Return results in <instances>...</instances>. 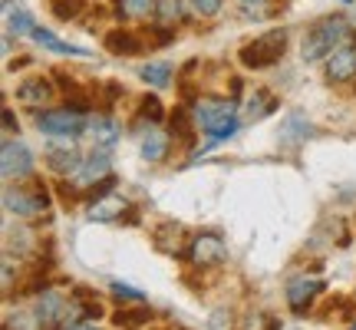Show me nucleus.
Instances as JSON below:
<instances>
[{
	"label": "nucleus",
	"instance_id": "obj_1",
	"mask_svg": "<svg viewBox=\"0 0 356 330\" xmlns=\"http://www.w3.org/2000/svg\"><path fill=\"white\" fill-rule=\"evenodd\" d=\"M343 37H346V20L343 17H323V20H317V24L304 33V47H300V53H304L307 63L323 60V56H330L333 47H337Z\"/></svg>",
	"mask_w": 356,
	"mask_h": 330
},
{
	"label": "nucleus",
	"instance_id": "obj_2",
	"mask_svg": "<svg viewBox=\"0 0 356 330\" xmlns=\"http://www.w3.org/2000/svg\"><path fill=\"white\" fill-rule=\"evenodd\" d=\"M287 50V30H267L261 37H254L251 43L241 47V63L248 70H264V66H274Z\"/></svg>",
	"mask_w": 356,
	"mask_h": 330
},
{
	"label": "nucleus",
	"instance_id": "obj_3",
	"mask_svg": "<svg viewBox=\"0 0 356 330\" xmlns=\"http://www.w3.org/2000/svg\"><path fill=\"white\" fill-rule=\"evenodd\" d=\"M195 123H198L208 136H215L221 129L238 126V119H234V102L215 100V96H202V100L195 102Z\"/></svg>",
	"mask_w": 356,
	"mask_h": 330
},
{
	"label": "nucleus",
	"instance_id": "obj_4",
	"mask_svg": "<svg viewBox=\"0 0 356 330\" xmlns=\"http://www.w3.org/2000/svg\"><path fill=\"white\" fill-rule=\"evenodd\" d=\"M86 116L79 109H50V113H37V129L50 132V136H79L86 129Z\"/></svg>",
	"mask_w": 356,
	"mask_h": 330
},
{
	"label": "nucleus",
	"instance_id": "obj_5",
	"mask_svg": "<svg viewBox=\"0 0 356 330\" xmlns=\"http://www.w3.org/2000/svg\"><path fill=\"white\" fill-rule=\"evenodd\" d=\"M3 208L17 218H33L40 212H47L50 208V198H47V191L43 185H37L33 191H24V189H7L3 191Z\"/></svg>",
	"mask_w": 356,
	"mask_h": 330
},
{
	"label": "nucleus",
	"instance_id": "obj_6",
	"mask_svg": "<svg viewBox=\"0 0 356 330\" xmlns=\"http://www.w3.org/2000/svg\"><path fill=\"white\" fill-rule=\"evenodd\" d=\"M188 261L195 267H218L228 261V248H225V242L218 238V235H198L195 242L188 244Z\"/></svg>",
	"mask_w": 356,
	"mask_h": 330
},
{
	"label": "nucleus",
	"instance_id": "obj_7",
	"mask_svg": "<svg viewBox=\"0 0 356 330\" xmlns=\"http://www.w3.org/2000/svg\"><path fill=\"white\" fill-rule=\"evenodd\" d=\"M66 311H70V304H66V297L60 291H43L37 297V304H33V314H37L40 327L47 324V330H60V327H53V324H63Z\"/></svg>",
	"mask_w": 356,
	"mask_h": 330
},
{
	"label": "nucleus",
	"instance_id": "obj_8",
	"mask_svg": "<svg viewBox=\"0 0 356 330\" xmlns=\"http://www.w3.org/2000/svg\"><path fill=\"white\" fill-rule=\"evenodd\" d=\"M323 288H327V284L320 278H307V274L291 281V284H287V304H291V311L293 314H304L307 307L314 304V297L323 294Z\"/></svg>",
	"mask_w": 356,
	"mask_h": 330
},
{
	"label": "nucleus",
	"instance_id": "obj_9",
	"mask_svg": "<svg viewBox=\"0 0 356 330\" xmlns=\"http://www.w3.org/2000/svg\"><path fill=\"white\" fill-rule=\"evenodd\" d=\"M33 172V155L24 142H3V178H26Z\"/></svg>",
	"mask_w": 356,
	"mask_h": 330
},
{
	"label": "nucleus",
	"instance_id": "obj_10",
	"mask_svg": "<svg viewBox=\"0 0 356 330\" xmlns=\"http://www.w3.org/2000/svg\"><path fill=\"white\" fill-rule=\"evenodd\" d=\"M327 79L330 83H350L356 79V47H340L327 56Z\"/></svg>",
	"mask_w": 356,
	"mask_h": 330
},
{
	"label": "nucleus",
	"instance_id": "obj_11",
	"mask_svg": "<svg viewBox=\"0 0 356 330\" xmlns=\"http://www.w3.org/2000/svg\"><path fill=\"white\" fill-rule=\"evenodd\" d=\"M106 50L115 53V56H136V53L145 50V43L132 30H113V33H106Z\"/></svg>",
	"mask_w": 356,
	"mask_h": 330
},
{
	"label": "nucleus",
	"instance_id": "obj_12",
	"mask_svg": "<svg viewBox=\"0 0 356 330\" xmlns=\"http://www.w3.org/2000/svg\"><path fill=\"white\" fill-rule=\"evenodd\" d=\"M122 212H126V202L119 198V195H99L96 202L89 205V218L92 221H115V218H122Z\"/></svg>",
	"mask_w": 356,
	"mask_h": 330
},
{
	"label": "nucleus",
	"instance_id": "obj_13",
	"mask_svg": "<svg viewBox=\"0 0 356 330\" xmlns=\"http://www.w3.org/2000/svg\"><path fill=\"white\" fill-rule=\"evenodd\" d=\"M113 172H109V159L102 152H92L83 162V168L76 172V178H79V185H99L102 178H109Z\"/></svg>",
	"mask_w": 356,
	"mask_h": 330
},
{
	"label": "nucleus",
	"instance_id": "obj_14",
	"mask_svg": "<svg viewBox=\"0 0 356 330\" xmlns=\"http://www.w3.org/2000/svg\"><path fill=\"white\" fill-rule=\"evenodd\" d=\"M89 136L92 142L99 146V149H113L115 142H119V126H115L113 119H106V116H96V119H89Z\"/></svg>",
	"mask_w": 356,
	"mask_h": 330
},
{
	"label": "nucleus",
	"instance_id": "obj_15",
	"mask_svg": "<svg viewBox=\"0 0 356 330\" xmlns=\"http://www.w3.org/2000/svg\"><path fill=\"white\" fill-rule=\"evenodd\" d=\"M50 79H43V77H33V79H26L24 86L17 89V100L24 102V106H43V102L50 100Z\"/></svg>",
	"mask_w": 356,
	"mask_h": 330
},
{
	"label": "nucleus",
	"instance_id": "obj_16",
	"mask_svg": "<svg viewBox=\"0 0 356 330\" xmlns=\"http://www.w3.org/2000/svg\"><path fill=\"white\" fill-rule=\"evenodd\" d=\"M152 320V311L145 304H136V307H122V311H115L113 314V324L119 330H136L142 324H149Z\"/></svg>",
	"mask_w": 356,
	"mask_h": 330
},
{
	"label": "nucleus",
	"instance_id": "obj_17",
	"mask_svg": "<svg viewBox=\"0 0 356 330\" xmlns=\"http://www.w3.org/2000/svg\"><path fill=\"white\" fill-rule=\"evenodd\" d=\"M47 162H50V165H53V172H60V175H76L79 168H83V159H79V152L73 149V146H66L63 152L50 149Z\"/></svg>",
	"mask_w": 356,
	"mask_h": 330
},
{
	"label": "nucleus",
	"instance_id": "obj_18",
	"mask_svg": "<svg viewBox=\"0 0 356 330\" xmlns=\"http://www.w3.org/2000/svg\"><path fill=\"white\" fill-rule=\"evenodd\" d=\"M30 37L37 40L43 50H50V53H63V56H89V50H83V47H73V43H63V40H56L50 30H33Z\"/></svg>",
	"mask_w": 356,
	"mask_h": 330
},
{
	"label": "nucleus",
	"instance_id": "obj_19",
	"mask_svg": "<svg viewBox=\"0 0 356 330\" xmlns=\"http://www.w3.org/2000/svg\"><path fill=\"white\" fill-rule=\"evenodd\" d=\"M3 13H7V30H10V33H33V30H37L33 20H30V13L20 10V3L3 0Z\"/></svg>",
	"mask_w": 356,
	"mask_h": 330
},
{
	"label": "nucleus",
	"instance_id": "obj_20",
	"mask_svg": "<svg viewBox=\"0 0 356 330\" xmlns=\"http://www.w3.org/2000/svg\"><path fill=\"white\" fill-rule=\"evenodd\" d=\"M142 155L149 159V162H162L168 155V136L165 132H149L145 139H142Z\"/></svg>",
	"mask_w": 356,
	"mask_h": 330
},
{
	"label": "nucleus",
	"instance_id": "obj_21",
	"mask_svg": "<svg viewBox=\"0 0 356 330\" xmlns=\"http://www.w3.org/2000/svg\"><path fill=\"white\" fill-rule=\"evenodd\" d=\"M277 109V100L274 96H267V93H254L251 100L244 102V113H248V119H264L267 113H274Z\"/></svg>",
	"mask_w": 356,
	"mask_h": 330
},
{
	"label": "nucleus",
	"instance_id": "obj_22",
	"mask_svg": "<svg viewBox=\"0 0 356 330\" xmlns=\"http://www.w3.org/2000/svg\"><path fill=\"white\" fill-rule=\"evenodd\" d=\"M139 77L149 83V86H168V77H172V66L168 63H145L139 70Z\"/></svg>",
	"mask_w": 356,
	"mask_h": 330
},
{
	"label": "nucleus",
	"instance_id": "obj_23",
	"mask_svg": "<svg viewBox=\"0 0 356 330\" xmlns=\"http://www.w3.org/2000/svg\"><path fill=\"white\" fill-rule=\"evenodd\" d=\"M168 126H172V132H175V139H181V142L195 139V126H191V116L185 113V109H175L172 119H168Z\"/></svg>",
	"mask_w": 356,
	"mask_h": 330
},
{
	"label": "nucleus",
	"instance_id": "obj_24",
	"mask_svg": "<svg viewBox=\"0 0 356 330\" xmlns=\"http://www.w3.org/2000/svg\"><path fill=\"white\" fill-rule=\"evenodd\" d=\"M155 10V0H119L122 17H149Z\"/></svg>",
	"mask_w": 356,
	"mask_h": 330
},
{
	"label": "nucleus",
	"instance_id": "obj_25",
	"mask_svg": "<svg viewBox=\"0 0 356 330\" xmlns=\"http://www.w3.org/2000/svg\"><path fill=\"white\" fill-rule=\"evenodd\" d=\"M79 10H83V0H53V13L60 20H73L79 17Z\"/></svg>",
	"mask_w": 356,
	"mask_h": 330
},
{
	"label": "nucleus",
	"instance_id": "obj_26",
	"mask_svg": "<svg viewBox=\"0 0 356 330\" xmlns=\"http://www.w3.org/2000/svg\"><path fill=\"white\" fill-rule=\"evenodd\" d=\"M142 116L159 123V119H162V102L155 100V96H145V100H142Z\"/></svg>",
	"mask_w": 356,
	"mask_h": 330
},
{
	"label": "nucleus",
	"instance_id": "obj_27",
	"mask_svg": "<svg viewBox=\"0 0 356 330\" xmlns=\"http://www.w3.org/2000/svg\"><path fill=\"white\" fill-rule=\"evenodd\" d=\"M113 294H115V301H136V304L142 301V291L129 288V284H119V281L113 284Z\"/></svg>",
	"mask_w": 356,
	"mask_h": 330
},
{
	"label": "nucleus",
	"instance_id": "obj_28",
	"mask_svg": "<svg viewBox=\"0 0 356 330\" xmlns=\"http://www.w3.org/2000/svg\"><path fill=\"white\" fill-rule=\"evenodd\" d=\"M191 7H195V13H202V17H215L221 10V0H191Z\"/></svg>",
	"mask_w": 356,
	"mask_h": 330
},
{
	"label": "nucleus",
	"instance_id": "obj_29",
	"mask_svg": "<svg viewBox=\"0 0 356 330\" xmlns=\"http://www.w3.org/2000/svg\"><path fill=\"white\" fill-rule=\"evenodd\" d=\"M162 17H165V20H178V17H181V3H178V0H162Z\"/></svg>",
	"mask_w": 356,
	"mask_h": 330
},
{
	"label": "nucleus",
	"instance_id": "obj_30",
	"mask_svg": "<svg viewBox=\"0 0 356 330\" xmlns=\"http://www.w3.org/2000/svg\"><path fill=\"white\" fill-rule=\"evenodd\" d=\"M3 132H7V136H13V132H17V119H13L10 109H3Z\"/></svg>",
	"mask_w": 356,
	"mask_h": 330
},
{
	"label": "nucleus",
	"instance_id": "obj_31",
	"mask_svg": "<svg viewBox=\"0 0 356 330\" xmlns=\"http://www.w3.org/2000/svg\"><path fill=\"white\" fill-rule=\"evenodd\" d=\"M225 320H231L225 311H218V314H211V327L208 330H225Z\"/></svg>",
	"mask_w": 356,
	"mask_h": 330
},
{
	"label": "nucleus",
	"instance_id": "obj_32",
	"mask_svg": "<svg viewBox=\"0 0 356 330\" xmlns=\"http://www.w3.org/2000/svg\"><path fill=\"white\" fill-rule=\"evenodd\" d=\"M70 330H99L96 324H89V320H83V324H76V327H70Z\"/></svg>",
	"mask_w": 356,
	"mask_h": 330
},
{
	"label": "nucleus",
	"instance_id": "obj_33",
	"mask_svg": "<svg viewBox=\"0 0 356 330\" xmlns=\"http://www.w3.org/2000/svg\"><path fill=\"white\" fill-rule=\"evenodd\" d=\"M244 3H251V7H257V3H267V0H244Z\"/></svg>",
	"mask_w": 356,
	"mask_h": 330
},
{
	"label": "nucleus",
	"instance_id": "obj_34",
	"mask_svg": "<svg viewBox=\"0 0 356 330\" xmlns=\"http://www.w3.org/2000/svg\"><path fill=\"white\" fill-rule=\"evenodd\" d=\"M350 330H356V320H353V327H350Z\"/></svg>",
	"mask_w": 356,
	"mask_h": 330
},
{
	"label": "nucleus",
	"instance_id": "obj_35",
	"mask_svg": "<svg viewBox=\"0 0 356 330\" xmlns=\"http://www.w3.org/2000/svg\"><path fill=\"white\" fill-rule=\"evenodd\" d=\"M343 3H350V0H343Z\"/></svg>",
	"mask_w": 356,
	"mask_h": 330
}]
</instances>
